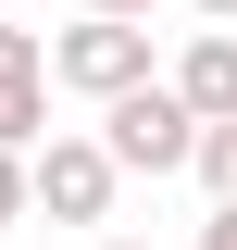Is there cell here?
<instances>
[{
	"mask_svg": "<svg viewBox=\"0 0 237 250\" xmlns=\"http://www.w3.org/2000/svg\"><path fill=\"white\" fill-rule=\"evenodd\" d=\"M100 138H113L125 175H200V113H187L175 75H150V88H125L113 113H100Z\"/></svg>",
	"mask_w": 237,
	"mask_h": 250,
	"instance_id": "1",
	"label": "cell"
},
{
	"mask_svg": "<svg viewBox=\"0 0 237 250\" xmlns=\"http://www.w3.org/2000/svg\"><path fill=\"white\" fill-rule=\"evenodd\" d=\"M50 88H75V100H100V113H113L125 88H150V25H125V13L62 25V38H50Z\"/></svg>",
	"mask_w": 237,
	"mask_h": 250,
	"instance_id": "2",
	"label": "cell"
},
{
	"mask_svg": "<svg viewBox=\"0 0 237 250\" xmlns=\"http://www.w3.org/2000/svg\"><path fill=\"white\" fill-rule=\"evenodd\" d=\"M113 188H125L113 138H50L38 150V213L50 225H113Z\"/></svg>",
	"mask_w": 237,
	"mask_h": 250,
	"instance_id": "3",
	"label": "cell"
},
{
	"mask_svg": "<svg viewBox=\"0 0 237 250\" xmlns=\"http://www.w3.org/2000/svg\"><path fill=\"white\" fill-rule=\"evenodd\" d=\"M175 88H187V113L200 125H237V25H200L175 50Z\"/></svg>",
	"mask_w": 237,
	"mask_h": 250,
	"instance_id": "4",
	"label": "cell"
},
{
	"mask_svg": "<svg viewBox=\"0 0 237 250\" xmlns=\"http://www.w3.org/2000/svg\"><path fill=\"white\" fill-rule=\"evenodd\" d=\"M62 125H50V62H13L0 75V150H50Z\"/></svg>",
	"mask_w": 237,
	"mask_h": 250,
	"instance_id": "5",
	"label": "cell"
},
{
	"mask_svg": "<svg viewBox=\"0 0 237 250\" xmlns=\"http://www.w3.org/2000/svg\"><path fill=\"white\" fill-rule=\"evenodd\" d=\"M200 188L212 213H237V125H200Z\"/></svg>",
	"mask_w": 237,
	"mask_h": 250,
	"instance_id": "6",
	"label": "cell"
},
{
	"mask_svg": "<svg viewBox=\"0 0 237 250\" xmlns=\"http://www.w3.org/2000/svg\"><path fill=\"white\" fill-rule=\"evenodd\" d=\"M38 213V150H0V238Z\"/></svg>",
	"mask_w": 237,
	"mask_h": 250,
	"instance_id": "7",
	"label": "cell"
},
{
	"mask_svg": "<svg viewBox=\"0 0 237 250\" xmlns=\"http://www.w3.org/2000/svg\"><path fill=\"white\" fill-rule=\"evenodd\" d=\"M13 62H50V38L38 25H0V75H13Z\"/></svg>",
	"mask_w": 237,
	"mask_h": 250,
	"instance_id": "8",
	"label": "cell"
},
{
	"mask_svg": "<svg viewBox=\"0 0 237 250\" xmlns=\"http://www.w3.org/2000/svg\"><path fill=\"white\" fill-rule=\"evenodd\" d=\"M200 250H237V213H212V225H200Z\"/></svg>",
	"mask_w": 237,
	"mask_h": 250,
	"instance_id": "9",
	"label": "cell"
},
{
	"mask_svg": "<svg viewBox=\"0 0 237 250\" xmlns=\"http://www.w3.org/2000/svg\"><path fill=\"white\" fill-rule=\"evenodd\" d=\"M187 13H200V25H237V0H187Z\"/></svg>",
	"mask_w": 237,
	"mask_h": 250,
	"instance_id": "10",
	"label": "cell"
},
{
	"mask_svg": "<svg viewBox=\"0 0 237 250\" xmlns=\"http://www.w3.org/2000/svg\"><path fill=\"white\" fill-rule=\"evenodd\" d=\"M88 13H125V25H138V13H150V0H88Z\"/></svg>",
	"mask_w": 237,
	"mask_h": 250,
	"instance_id": "11",
	"label": "cell"
},
{
	"mask_svg": "<svg viewBox=\"0 0 237 250\" xmlns=\"http://www.w3.org/2000/svg\"><path fill=\"white\" fill-rule=\"evenodd\" d=\"M100 250H150V238H100Z\"/></svg>",
	"mask_w": 237,
	"mask_h": 250,
	"instance_id": "12",
	"label": "cell"
}]
</instances>
